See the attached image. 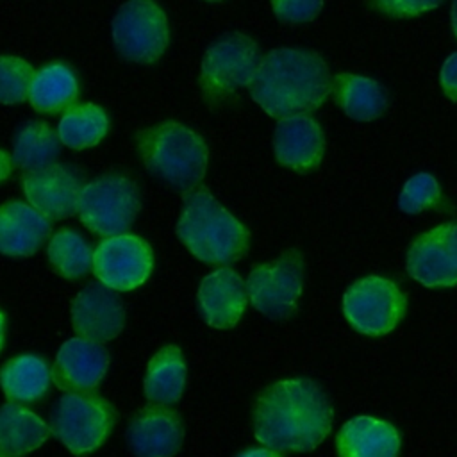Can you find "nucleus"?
<instances>
[{"label": "nucleus", "instance_id": "nucleus-1", "mask_svg": "<svg viewBox=\"0 0 457 457\" xmlns=\"http://www.w3.org/2000/svg\"><path fill=\"white\" fill-rule=\"evenodd\" d=\"M332 405L309 378H289L261 393L253 409L255 437L277 452H309L330 432Z\"/></svg>", "mask_w": 457, "mask_h": 457}, {"label": "nucleus", "instance_id": "nucleus-2", "mask_svg": "<svg viewBox=\"0 0 457 457\" xmlns=\"http://www.w3.org/2000/svg\"><path fill=\"white\" fill-rule=\"evenodd\" d=\"M252 98L275 118L318 109L330 93L325 61L309 50L277 48L261 59Z\"/></svg>", "mask_w": 457, "mask_h": 457}, {"label": "nucleus", "instance_id": "nucleus-3", "mask_svg": "<svg viewBox=\"0 0 457 457\" xmlns=\"http://www.w3.org/2000/svg\"><path fill=\"white\" fill-rule=\"evenodd\" d=\"M182 200L177 236L196 259L207 264H230L246 253V228L205 187L186 191Z\"/></svg>", "mask_w": 457, "mask_h": 457}, {"label": "nucleus", "instance_id": "nucleus-4", "mask_svg": "<svg viewBox=\"0 0 457 457\" xmlns=\"http://www.w3.org/2000/svg\"><path fill=\"white\" fill-rule=\"evenodd\" d=\"M146 170L179 191L195 189L207 170V146L191 129L164 121L136 134Z\"/></svg>", "mask_w": 457, "mask_h": 457}, {"label": "nucleus", "instance_id": "nucleus-5", "mask_svg": "<svg viewBox=\"0 0 457 457\" xmlns=\"http://www.w3.org/2000/svg\"><path fill=\"white\" fill-rule=\"evenodd\" d=\"M116 423V409L93 393H66L50 411V430L75 453L96 450Z\"/></svg>", "mask_w": 457, "mask_h": 457}, {"label": "nucleus", "instance_id": "nucleus-6", "mask_svg": "<svg viewBox=\"0 0 457 457\" xmlns=\"http://www.w3.org/2000/svg\"><path fill=\"white\" fill-rule=\"evenodd\" d=\"M139 191L136 184L116 173H109L86 184L79 200L80 221L95 234L112 237L123 234L139 212Z\"/></svg>", "mask_w": 457, "mask_h": 457}, {"label": "nucleus", "instance_id": "nucleus-7", "mask_svg": "<svg viewBox=\"0 0 457 457\" xmlns=\"http://www.w3.org/2000/svg\"><path fill=\"white\" fill-rule=\"evenodd\" d=\"M259 46L243 34H227L214 41L202 61L200 84L205 98L221 102L236 89L250 86L259 64Z\"/></svg>", "mask_w": 457, "mask_h": 457}, {"label": "nucleus", "instance_id": "nucleus-8", "mask_svg": "<svg viewBox=\"0 0 457 457\" xmlns=\"http://www.w3.org/2000/svg\"><path fill=\"white\" fill-rule=\"evenodd\" d=\"M405 295L384 277H364L343 296V312L350 325L368 336L391 332L405 314Z\"/></svg>", "mask_w": 457, "mask_h": 457}, {"label": "nucleus", "instance_id": "nucleus-9", "mask_svg": "<svg viewBox=\"0 0 457 457\" xmlns=\"http://www.w3.org/2000/svg\"><path fill=\"white\" fill-rule=\"evenodd\" d=\"M112 41L123 59L154 62L168 45L166 14L154 0H129L112 18Z\"/></svg>", "mask_w": 457, "mask_h": 457}, {"label": "nucleus", "instance_id": "nucleus-10", "mask_svg": "<svg viewBox=\"0 0 457 457\" xmlns=\"http://www.w3.org/2000/svg\"><path fill=\"white\" fill-rule=\"evenodd\" d=\"M303 284V262L296 250H287L277 261L255 266L246 280L252 305L273 320L287 318L296 309Z\"/></svg>", "mask_w": 457, "mask_h": 457}, {"label": "nucleus", "instance_id": "nucleus-11", "mask_svg": "<svg viewBox=\"0 0 457 457\" xmlns=\"http://www.w3.org/2000/svg\"><path fill=\"white\" fill-rule=\"evenodd\" d=\"M152 268V248L146 241L130 234L104 239L93 253L95 275L114 291H129L141 286Z\"/></svg>", "mask_w": 457, "mask_h": 457}, {"label": "nucleus", "instance_id": "nucleus-12", "mask_svg": "<svg viewBox=\"0 0 457 457\" xmlns=\"http://www.w3.org/2000/svg\"><path fill=\"white\" fill-rule=\"evenodd\" d=\"M407 271L427 287L457 286V221L418 236L407 253Z\"/></svg>", "mask_w": 457, "mask_h": 457}, {"label": "nucleus", "instance_id": "nucleus-13", "mask_svg": "<svg viewBox=\"0 0 457 457\" xmlns=\"http://www.w3.org/2000/svg\"><path fill=\"white\" fill-rule=\"evenodd\" d=\"M21 186L36 211L46 218L62 220L77 212L84 179L68 164H52L45 170L27 171L21 177Z\"/></svg>", "mask_w": 457, "mask_h": 457}, {"label": "nucleus", "instance_id": "nucleus-14", "mask_svg": "<svg viewBox=\"0 0 457 457\" xmlns=\"http://www.w3.org/2000/svg\"><path fill=\"white\" fill-rule=\"evenodd\" d=\"M71 323L79 337L107 343L125 323V311L114 289L102 282L87 284L71 303Z\"/></svg>", "mask_w": 457, "mask_h": 457}, {"label": "nucleus", "instance_id": "nucleus-15", "mask_svg": "<svg viewBox=\"0 0 457 457\" xmlns=\"http://www.w3.org/2000/svg\"><path fill=\"white\" fill-rule=\"evenodd\" d=\"M182 441V420L166 405L154 403L141 409L127 428V443L136 457H173Z\"/></svg>", "mask_w": 457, "mask_h": 457}, {"label": "nucleus", "instance_id": "nucleus-16", "mask_svg": "<svg viewBox=\"0 0 457 457\" xmlns=\"http://www.w3.org/2000/svg\"><path fill=\"white\" fill-rule=\"evenodd\" d=\"M109 366L107 350L84 337L68 339L57 352L52 378L70 393H86L98 386Z\"/></svg>", "mask_w": 457, "mask_h": 457}, {"label": "nucleus", "instance_id": "nucleus-17", "mask_svg": "<svg viewBox=\"0 0 457 457\" xmlns=\"http://www.w3.org/2000/svg\"><path fill=\"white\" fill-rule=\"evenodd\" d=\"M275 157L280 164L296 171L314 170L325 150L323 132L311 116L289 114L278 120L273 136Z\"/></svg>", "mask_w": 457, "mask_h": 457}, {"label": "nucleus", "instance_id": "nucleus-18", "mask_svg": "<svg viewBox=\"0 0 457 457\" xmlns=\"http://www.w3.org/2000/svg\"><path fill=\"white\" fill-rule=\"evenodd\" d=\"M246 307V284L230 268L209 273L198 289V311L214 328H232Z\"/></svg>", "mask_w": 457, "mask_h": 457}, {"label": "nucleus", "instance_id": "nucleus-19", "mask_svg": "<svg viewBox=\"0 0 457 457\" xmlns=\"http://www.w3.org/2000/svg\"><path fill=\"white\" fill-rule=\"evenodd\" d=\"M52 227L46 216L23 202L0 205V253L29 257L46 241Z\"/></svg>", "mask_w": 457, "mask_h": 457}, {"label": "nucleus", "instance_id": "nucleus-20", "mask_svg": "<svg viewBox=\"0 0 457 457\" xmlns=\"http://www.w3.org/2000/svg\"><path fill=\"white\" fill-rule=\"evenodd\" d=\"M400 436L396 428L371 416L348 420L337 434L339 457H396Z\"/></svg>", "mask_w": 457, "mask_h": 457}, {"label": "nucleus", "instance_id": "nucleus-21", "mask_svg": "<svg viewBox=\"0 0 457 457\" xmlns=\"http://www.w3.org/2000/svg\"><path fill=\"white\" fill-rule=\"evenodd\" d=\"M50 427L32 411L16 403L0 407V457H23L39 448Z\"/></svg>", "mask_w": 457, "mask_h": 457}, {"label": "nucleus", "instance_id": "nucleus-22", "mask_svg": "<svg viewBox=\"0 0 457 457\" xmlns=\"http://www.w3.org/2000/svg\"><path fill=\"white\" fill-rule=\"evenodd\" d=\"M0 386L12 402H37L48 391L50 368L41 357L30 353L12 357L0 370Z\"/></svg>", "mask_w": 457, "mask_h": 457}, {"label": "nucleus", "instance_id": "nucleus-23", "mask_svg": "<svg viewBox=\"0 0 457 457\" xmlns=\"http://www.w3.org/2000/svg\"><path fill=\"white\" fill-rule=\"evenodd\" d=\"M332 87L337 104L353 120H375L387 107V93L373 79L353 73H339L334 77Z\"/></svg>", "mask_w": 457, "mask_h": 457}, {"label": "nucleus", "instance_id": "nucleus-24", "mask_svg": "<svg viewBox=\"0 0 457 457\" xmlns=\"http://www.w3.org/2000/svg\"><path fill=\"white\" fill-rule=\"evenodd\" d=\"M186 386V364L179 346L161 348L148 362L145 377V395L155 405L179 402Z\"/></svg>", "mask_w": 457, "mask_h": 457}, {"label": "nucleus", "instance_id": "nucleus-25", "mask_svg": "<svg viewBox=\"0 0 457 457\" xmlns=\"http://www.w3.org/2000/svg\"><path fill=\"white\" fill-rule=\"evenodd\" d=\"M79 95V84L70 66L52 62L32 79L29 102L39 112H59L70 107Z\"/></svg>", "mask_w": 457, "mask_h": 457}, {"label": "nucleus", "instance_id": "nucleus-26", "mask_svg": "<svg viewBox=\"0 0 457 457\" xmlns=\"http://www.w3.org/2000/svg\"><path fill=\"white\" fill-rule=\"evenodd\" d=\"M61 150L59 134H55L45 121L23 123L12 141V161L25 171H37L55 164Z\"/></svg>", "mask_w": 457, "mask_h": 457}, {"label": "nucleus", "instance_id": "nucleus-27", "mask_svg": "<svg viewBox=\"0 0 457 457\" xmlns=\"http://www.w3.org/2000/svg\"><path fill=\"white\" fill-rule=\"evenodd\" d=\"M107 129L109 120L102 107L95 104H80L62 114L57 134L66 146L82 150L98 145L107 134Z\"/></svg>", "mask_w": 457, "mask_h": 457}, {"label": "nucleus", "instance_id": "nucleus-28", "mask_svg": "<svg viewBox=\"0 0 457 457\" xmlns=\"http://www.w3.org/2000/svg\"><path fill=\"white\" fill-rule=\"evenodd\" d=\"M48 261L64 278H79L93 266V252L87 241L71 228H61L48 243Z\"/></svg>", "mask_w": 457, "mask_h": 457}, {"label": "nucleus", "instance_id": "nucleus-29", "mask_svg": "<svg viewBox=\"0 0 457 457\" xmlns=\"http://www.w3.org/2000/svg\"><path fill=\"white\" fill-rule=\"evenodd\" d=\"M32 66L14 55H0V104H20L29 96Z\"/></svg>", "mask_w": 457, "mask_h": 457}, {"label": "nucleus", "instance_id": "nucleus-30", "mask_svg": "<svg viewBox=\"0 0 457 457\" xmlns=\"http://www.w3.org/2000/svg\"><path fill=\"white\" fill-rule=\"evenodd\" d=\"M439 196L441 191L437 180L428 173H418L405 182L398 196V207L407 214H418L434 207L439 202Z\"/></svg>", "mask_w": 457, "mask_h": 457}, {"label": "nucleus", "instance_id": "nucleus-31", "mask_svg": "<svg viewBox=\"0 0 457 457\" xmlns=\"http://www.w3.org/2000/svg\"><path fill=\"white\" fill-rule=\"evenodd\" d=\"M271 5L282 21L303 23L320 14L323 0H271Z\"/></svg>", "mask_w": 457, "mask_h": 457}, {"label": "nucleus", "instance_id": "nucleus-32", "mask_svg": "<svg viewBox=\"0 0 457 457\" xmlns=\"http://www.w3.org/2000/svg\"><path fill=\"white\" fill-rule=\"evenodd\" d=\"M371 4L389 16H416L437 7L441 0H371Z\"/></svg>", "mask_w": 457, "mask_h": 457}, {"label": "nucleus", "instance_id": "nucleus-33", "mask_svg": "<svg viewBox=\"0 0 457 457\" xmlns=\"http://www.w3.org/2000/svg\"><path fill=\"white\" fill-rule=\"evenodd\" d=\"M439 79H441V86H443V91L446 93V96L457 102V52L452 54L443 62Z\"/></svg>", "mask_w": 457, "mask_h": 457}, {"label": "nucleus", "instance_id": "nucleus-34", "mask_svg": "<svg viewBox=\"0 0 457 457\" xmlns=\"http://www.w3.org/2000/svg\"><path fill=\"white\" fill-rule=\"evenodd\" d=\"M236 457H280V453L271 448H250V450L241 452Z\"/></svg>", "mask_w": 457, "mask_h": 457}, {"label": "nucleus", "instance_id": "nucleus-35", "mask_svg": "<svg viewBox=\"0 0 457 457\" xmlns=\"http://www.w3.org/2000/svg\"><path fill=\"white\" fill-rule=\"evenodd\" d=\"M9 173H11V157L4 150H0V182L5 180Z\"/></svg>", "mask_w": 457, "mask_h": 457}, {"label": "nucleus", "instance_id": "nucleus-36", "mask_svg": "<svg viewBox=\"0 0 457 457\" xmlns=\"http://www.w3.org/2000/svg\"><path fill=\"white\" fill-rule=\"evenodd\" d=\"M452 27L457 36V0H453V4H452Z\"/></svg>", "mask_w": 457, "mask_h": 457}, {"label": "nucleus", "instance_id": "nucleus-37", "mask_svg": "<svg viewBox=\"0 0 457 457\" xmlns=\"http://www.w3.org/2000/svg\"><path fill=\"white\" fill-rule=\"evenodd\" d=\"M2 341H4V314L0 312V348H2Z\"/></svg>", "mask_w": 457, "mask_h": 457}, {"label": "nucleus", "instance_id": "nucleus-38", "mask_svg": "<svg viewBox=\"0 0 457 457\" xmlns=\"http://www.w3.org/2000/svg\"><path fill=\"white\" fill-rule=\"evenodd\" d=\"M209 2H220V0H209Z\"/></svg>", "mask_w": 457, "mask_h": 457}]
</instances>
